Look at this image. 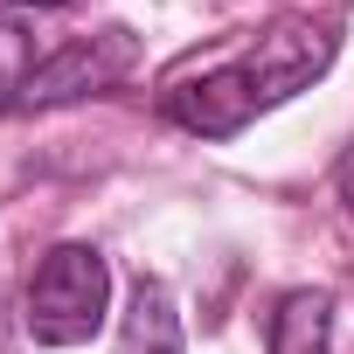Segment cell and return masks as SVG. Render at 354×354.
<instances>
[{
  "label": "cell",
  "mask_w": 354,
  "mask_h": 354,
  "mask_svg": "<svg viewBox=\"0 0 354 354\" xmlns=\"http://www.w3.org/2000/svg\"><path fill=\"white\" fill-rule=\"evenodd\" d=\"M333 49H340V35L326 21H278L236 63H216L202 77H181L167 91V118L181 132H195V139H236L250 118H264L271 104H285L313 77H326Z\"/></svg>",
  "instance_id": "6da1fadb"
},
{
  "label": "cell",
  "mask_w": 354,
  "mask_h": 354,
  "mask_svg": "<svg viewBox=\"0 0 354 354\" xmlns=\"http://www.w3.org/2000/svg\"><path fill=\"white\" fill-rule=\"evenodd\" d=\"M111 313V264L91 243H56L28 278V333L42 347H84Z\"/></svg>",
  "instance_id": "7a4b0ae2"
},
{
  "label": "cell",
  "mask_w": 354,
  "mask_h": 354,
  "mask_svg": "<svg viewBox=\"0 0 354 354\" xmlns=\"http://www.w3.org/2000/svg\"><path fill=\"white\" fill-rule=\"evenodd\" d=\"M125 70H132V28H104V35H84V42L42 56L28 91H21V104L28 111L35 104H70V97H91V91L118 84Z\"/></svg>",
  "instance_id": "3957f363"
},
{
  "label": "cell",
  "mask_w": 354,
  "mask_h": 354,
  "mask_svg": "<svg viewBox=\"0 0 354 354\" xmlns=\"http://www.w3.org/2000/svg\"><path fill=\"white\" fill-rule=\"evenodd\" d=\"M118 354H181V313H174L160 278H139L125 333H118Z\"/></svg>",
  "instance_id": "277c9868"
},
{
  "label": "cell",
  "mask_w": 354,
  "mask_h": 354,
  "mask_svg": "<svg viewBox=\"0 0 354 354\" xmlns=\"http://www.w3.org/2000/svg\"><path fill=\"white\" fill-rule=\"evenodd\" d=\"M326 319H333L326 292H285L271 319V354H326Z\"/></svg>",
  "instance_id": "5b68a950"
},
{
  "label": "cell",
  "mask_w": 354,
  "mask_h": 354,
  "mask_svg": "<svg viewBox=\"0 0 354 354\" xmlns=\"http://www.w3.org/2000/svg\"><path fill=\"white\" fill-rule=\"evenodd\" d=\"M35 35H28V21H15V15H0V111H15L21 104V91H28V77H35Z\"/></svg>",
  "instance_id": "8992f818"
},
{
  "label": "cell",
  "mask_w": 354,
  "mask_h": 354,
  "mask_svg": "<svg viewBox=\"0 0 354 354\" xmlns=\"http://www.w3.org/2000/svg\"><path fill=\"white\" fill-rule=\"evenodd\" d=\"M28 8H70V0H28Z\"/></svg>",
  "instance_id": "52a82bcc"
}]
</instances>
